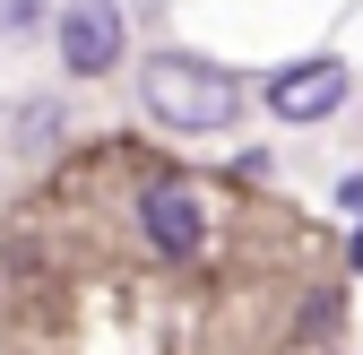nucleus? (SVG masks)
<instances>
[{
  "mask_svg": "<svg viewBox=\"0 0 363 355\" xmlns=\"http://www.w3.org/2000/svg\"><path fill=\"white\" fill-rule=\"evenodd\" d=\"M139 87H147V113L173 121V130H216V121H234V78H225L216 61H199V53H147Z\"/></svg>",
  "mask_w": 363,
  "mask_h": 355,
  "instance_id": "nucleus-1",
  "label": "nucleus"
},
{
  "mask_svg": "<svg viewBox=\"0 0 363 355\" xmlns=\"http://www.w3.org/2000/svg\"><path fill=\"white\" fill-rule=\"evenodd\" d=\"M52 43H61V70L69 78H104L121 61V9L113 0H69L52 18Z\"/></svg>",
  "mask_w": 363,
  "mask_h": 355,
  "instance_id": "nucleus-2",
  "label": "nucleus"
},
{
  "mask_svg": "<svg viewBox=\"0 0 363 355\" xmlns=\"http://www.w3.org/2000/svg\"><path fill=\"white\" fill-rule=\"evenodd\" d=\"M346 61H294V70H277L268 78V113L277 121H329L337 104H346Z\"/></svg>",
  "mask_w": 363,
  "mask_h": 355,
  "instance_id": "nucleus-3",
  "label": "nucleus"
},
{
  "mask_svg": "<svg viewBox=\"0 0 363 355\" xmlns=\"http://www.w3.org/2000/svg\"><path fill=\"white\" fill-rule=\"evenodd\" d=\"M139 226H147V243H156L164 260H191L208 217H199V200L182 191V182H147V191H139Z\"/></svg>",
  "mask_w": 363,
  "mask_h": 355,
  "instance_id": "nucleus-4",
  "label": "nucleus"
},
{
  "mask_svg": "<svg viewBox=\"0 0 363 355\" xmlns=\"http://www.w3.org/2000/svg\"><path fill=\"white\" fill-rule=\"evenodd\" d=\"M43 9H52V0H0V35H35Z\"/></svg>",
  "mask_w": 363,
  "mask_h": 355,
  "instance_id": "nucleus-5",
  "label": "nucleus"
},
{
  "mask_svg": "<svg viewBox=\"0 0 363 355\" xmlns=\"http://www.w3.org/2000/svg\"><path fill=\"white\" fill-rule=\"evenodd\" d=\"M337 200H346V208L363 217V173H346V182H337Z\"/></svg>",
  "mask_w": 363,
  "mask_h": 355,
  "instance_id": "nucleus-6",
  "label": "nucleus"
},
{
  "mask_svg": "<svg viewBox=\"0 0 363 355\" xmlns=\"http://www.w3.org/2000/svg\"><path fill=\"white\" fill-rule=\"evenodd\" d=\"M354 269H363V243H354Z\"/></svg>",
  "mask_w": 363,
  "mask_h": 355,
  "instance_id": "nucleus-7",
  "label": "nucleus"
}]
</instances>
